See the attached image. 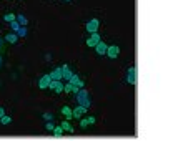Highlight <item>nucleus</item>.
Here are the masks:
<instances>
[{
  "label": "nucleus",
  "mask_w": 188,
  "mask_h": 141,
  "mask_svg": "<svg viewBox=\"0 0 188 141\" xmlns=\"http://www.w3.org/2000/svg\"><path fill=\"white\" fill-rule=\"evenodd\" d=\"M77 101L78 105H83L85 108H90V100H88V93L83 88H80V91L77 93Z\"/></svg>",
  "instance_id": "obj_1"
},
{
  "label": "nucleus",
  "mask_w": 188,
  "mask_h": 141,
  "mask_svg": "<svg viewBox=\"0 0 188 141\" xmlns=\"http://www.w3.org/2000/svg\"><path fill=\"white\" fill-rule=\"evenodd\" d=\"M48 88H50L52 91H55V93H63V81L62 80H52L50 85H48Z\"/></svg>",
  "instance_id": "obj_2"
},
{
  "label": "nucleus",
  "mask_w": 188,
  "mask_h": 141,
  "mask_svg": "<svg viewBox=\"0 0 188 141\" xmlns=\"http://www.w3.org/2000/svg\"><path fill=\"white\" fill-rule=\"evenodd\" d=\"M105 55L108 58H112V60H115V58L120 55V47H118V45H110V47L107 48V53Z\"/></svg>",
  "instance_id": "obj_3"
},
{
  "label": "nucleus",
  "mask_w": 188,
  "mask_h": 141,
  "mask_svg": "<svg viewBox=\"0 0 188 141\" xmlns=\"http://www.w3.org/2000/svg\"><path fill=\"white\" fill-rule=\"evenodd\" d=\"M98 27H100V22H98V18H92L90 22L85 25V28L88 30L90 33H95V32H98Z\"/></svg>",
  "instance_id": "obj_4"
},
{
  "label": "nucleus",
  "mask_w": 188,
  "mask_h": 141,
  "mask_svg": "<svg viewBox=\"0 0 188 141\" xmlns=\"http://www.w3.org/2000/svg\"><path fill=\"white\" fill-rule=\"evenodd\" d=\"M87 110H88V108H85V106H83V105H78V106H77V108H72L73 118H75V119H80V118H82L83 115H85V113H87Z\"/></svg>",
  "instance_id": "obj_5"
},
{
  "label": "nucleus",
  "mask_w": 188,
  "mask_h": 141,
  "mask_svg": "<svg viewBox=\"0 0 188 141\" xmlns=\"http://www.w3.org/2000/svg\"><path fill=\"white\" fill-rule=\"evenodd\" d=\"M100 35H98V32H95V33H90V38L87 40V47H90V48H93L95 45L100 42Z\"/></svg>",
  "instance_id": "obj_6"
},
{
  "label": "nucleus",
  "mask_w": 188,
  "mask_h": 141,
  "mask_svg": "<svg viewBox=\"0 0 188 141\" xmlns=\"http://www.w3.org/2000/svg\"><path fill=\"white\" fill-rule=\"evenodd\" d=\"M50 81H52L50 75H44L42 78L38 80V88H40V90H47L48 85H50Z\"/></svg>",
  "instance_id": "obj_7"
},
{
  "label": "nucleus",
  "mask_w": 188,
  "mask_h": 141,
  "mask_svg": "<svg viewBox=\"0 0 188 141\" xmlns=\"http://www.w3.org/2000/svg\"><path fill=\"white\" fill-rule=\"evenodd\" d=\"M72 75H73V72H72V68H70L68 65H63V66H62V80L68 81V80L72 78Z\"/></svg>",
  "instance_id": "obj_8"
},
{
  "label": "nucleus",
  "mask_w": 188,
  "mask_h": 141,
  "mask_svg": "<svg viewBox=\"0 0 188 141\" xmlns=\"http://www.w3.org/2000/svg\"><path fill=\"white\" fill-rule=\"evenodd\" d=\"M93 48H95V51H97V55H105V53H107V48H108V45H107L105 42H102V40H100V42H98V43L95 45Z\"/></svg>",
  "instance_id": "obj_9"
},
{
  "label": "nucleus",
  "mask_w": 188,
  "mask_h": 141,
  "mask_svg": "<svg viewBox=\"0 0 188 141\" xmlns=\"http://www.w3.org/2000/svg\"><path fill=\"white\" fill-rule=\"evenodd\" d=\"M62 115H63L65 119H72L73 118V113H72V108H70V106H63V108H62Z\"/></svg>",
  "instance_id": "obj_10"
},
{
  "label": "nucleus",
  "mask_w": 188,
  "mask_h": 141,
  "mask_svg": "<svg viewBox=\"0 0 188 141\" xmlns=\"http://www.w3.org/2000/svg\"><path fill=\"white\" fill-rule=\"evenodd\" d=\"M60 126L63 128V131H68L70 134L73 133V126H72V123H70V119H65V121H62Z\"/></svg>",
  "instance_id": "obj_11"
},
{
  "label": "nucleus",
  "mask_w": 188,
  "mask_h": 141,
  "mask_svg": "<svg viewBox=\"0 0 188 141\" xmlns=\"http://www.w3.org/2000/svg\"><path fill=\"white\" fill-rule=\"evenodd\" d=\"M50 75L52 80H62V66H58V68H53V72L48 73Z\"/></svg>",
  "instance_id": "obj_12"
},
{
  "label": "nucleus",
  "mask_w": 188,
  "mask_h": 141,
  "mask_svg": "<svg viewBox=\"0 0 188 141\" xmlns=\"http://www.w3.org/2000/svg\"><path fill=\"white\" fill-rule=\"evenodd\" d=\"M5 40H7L8 43H17L18 37H17V33H15V32H12V33H7V35H5Z\"/></svg>",
  "instance_id": "obj_13"
},
{
  "label": "nucleus",
  "mask_w": 188,
  "mask_h": 141,
  "mask_svg": "<svg viewBox=\"0 0 188 141\" xmlns=\"http://www.w3.org/2000/svg\"><path fill=\"white\" fill-rule=\"evenodd\" d=\"M127 81H128L130 85H133V87H135V85H137V81H138L137 73H128V75H127Z\"/></svg>",
  "instance_id": "obj_14"
},
{
  "label": "nucleus",
  "mask_w": 188,
  "mask_h": 141,
  "mask_svg": "<svg viewBox=\"0 0 188 141\" xmlns=\"http://www.w3.org/2000/svg\"><path fill=\"white\" fill-rule=\"evenodd\" d=\"M52 133H53V136H57V138H60V136H63V128L60 126V125H55V128L52 130Z\"/></svg>",
  "instance_id": "obj_15"
},
{
  "label": "nucleus",
  "mask_w": 188,
  "mask_h": 141,
  "mask_svg": "<svg viewBox=\"0 0 188 141\" xmlns=\"http://www.w3.org/2000/svg\"><path fill=\"white\" fill-rule=\"evenodd\" d=\"M17 22L20 23V25H22V27H25L27 23H29V20H27V17H25V15L18 13V15H17Z\"/></svg>",
  "instance_id": "obj_16"
},
{
  "label": "nucleus",
  "mask_w": 188,
  "mask_h": 141,
  "mask_svg": "<svg viewBox=\"0 0 188 141\" xmlns=\"http://www.w3.org/2000/svg\"><path fill=\"white\" fill-rule=\"evenodd\" d=\"M10 123H12V118H10V116L4 115L2 118H0V125H4V126H7V125H10Z\"/></svg>",
  "instance_id": "obj_17"
},
{
  "label": "nucleus",
  "mask_w": 188,
  "mask_h": 141,
  "mask_svg": "<svg viewBox=\"0 0 188 141\" xmlns=\"http://www.w3.org/2000/svg\"><path fill=\"white\" fill-rule=\"evenodd\" d=\"M15 18H17V15H15V13H5L4 15V20H5V22H8V23L14 22Z\"/></svg>",
  "instance_id": "obj_18"
},
{
  "label": "nucleus",
  "mask_w": 188,
  "mask_h": 141,
  "mask_svg": "<svg viewBox=\"0 0 188 141\" xmlns=\"http://www.w3.org/2000/svg\"><path fill=\"white\" fill-rule=\"evenodd\" d=\"M8 25H10V28H12V30H14V32H17V30H18V28H20V27H22V25H20V23H18V22H17V18H15L14 22H10V23H8Z\"/></svg>",
  "instance_id": "obj_19"
},
{
  "label": "nucleus",
  "mask_w": 188,
  "mask_h": 141,
  "mask_svg": "<svg viewBox=\"0 0 188 141\" xmlns=\"http://www.w3.org/2000/svg\"><path fill=\"white\" fill-rule=\"evenodd\" d=\"M55 128V123H53V119H50V121H47V123H45V130L47 131H52Z\"/></svg>",
  "instance_id": "obj_20"
},
{
  "label": "nucleus",
  "mask_w": 188,
  "mask_h": 141,
  "mask_svg": "<svg viewBox=\"0 0 188 141\" xmlns=\"http://www.w3.org/2000/svg\"><path fill=\"white\" fill-rule=\"evenodd\" d=\"M15 33H17V37H25L27 35V28H25V27H20Z\"/></svg>",
  "instance_id": "obj_21"
},
{
  "label": "nucleus",
  "mask_w": 188,
  "mask_h": 141,
  "mask_svg": "<svg viewBox=\"0 0 188 141\" xmlns=\"http://www.w3.org/2000/svg\"><path fill=\"white\" fill-rule=\"evenodd\" d=\"M80 128H82V130H87L88 128V123H87V118H80Z\"/></svg>",
  "instance_id": "obj_22"
},
{
  "label": "nucleus",
  "mask_w": 188,
  "mask_h": 141,
  "mask_svg": "<svg viewBox=\"0 0 188 141\" xmlns=\"http://www.w3.org/2000/svg\"><path fill=\"white\" fill-rule=\"evenodd\" d=\"M72 87H73L72 83H67V85H63V91H65V93H72Z\"/></svg>",
  "instance_id": "obj_23"
},
{
  "label": "nucleus",
  "mask_w": 188,
  "mask_h": 141,
  "mask_svg": "<svg viewBox=\"0 0 188 141\" xmlns=\"http://www.w3.org/2000/svg\"><path fill=\"white\" fill-rule=\"evenodd\" d=\"M87 123H88V126H92V125H95V123H97L95 116H88V118H87Z\"/></svg>",
  "instance_id": "obj_24"
},
{
  "label": "nucleus",
  "mask_w": 188,
  "mask_h": 141,
  "mask_svg": "<svg viewBox=\"0 0 188 141\" xmlns=\"http://www.w3.org/2000/svg\"><path fill=\"white\" fill-rule=\"evenodd\" d=\"M42 118L47 119V121H50V119H53V115H50V113H44V115H42Z\"/></svg>",
  "instance_id": "obj_25"
},
{
  "label": "nucleus",
  "mask_w": 188,
  "mask_h": 141,
  "mask_svg": "<svg viewBox=\"0 0 188 141\" xmlns=\"http://www.w3.org/2000/svg\"><path fill=\"white\" fill-rule=\"evenodd\" d=\"M78 91H80V88L77 87V85H73V87H72V93H75V95H77Z\"/></svg>",
  "instance_id": "obj_26"
},
{
  "label": "nucleus",
  "mask_w": 188,
  "mask_h": 141,
  "mask_svg": "<svg viewBox=\"0 0 188 141\" xmlns=\"http://www.w3.org/2000/svg\"><path fill=\"white\" fill-rule=\"evenodd\" d=\"M128 73H137V66H130V68H128Z\"/></svg>",
  "instance_id": "obj_27"
},
{
  "label": "nucleus",
  "mask_w": 188,
  "mask_h": 141,
  "mask_svg": "<svg viewBox=\"0 0 188 141\" xmlns=\"http://www.w3.org/2000/svg\"><path fill=\"white\" fill-rule=\"evenodd\" d=\"M4 115H5V108H4V106H0V118H2Z\"/></svg>",
  "instance_id": "obj_28"
},
{
  "label": "nucleus",
  "mask_w": 188,
  "mask_h": 141,
  "mask_svg": "<svg viewBox=\"0 0 188 141\" xmlns=\"http://www.w3.org/2000/svg\"><path fill=\"white\" fill-rule=\"evenodd\" d=\"M63 2H70V0H63Z\"/></svg>",
  "instance_id": "obj_29"
},
{
  "label": "nucleus",
  "mask_w": 188,
  "mask_h": 141,
  "mask_svg": "<svg viewBox=\"0 0 188 141\" xmlns=\"http://www.w3.org/2000/svg\"><path fill=\"white\" fill-rule=\"evenodd\" d=\"M0 63H2V62H0Z\"/></svg>",
  "instance_id": "obj_30"
}]
</instances>
